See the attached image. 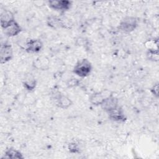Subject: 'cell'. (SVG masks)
I'll use <instances>...</instances> for the list:
<instances>
[{
    "instance_id": "ba28073f",
    "label": "cell",
    "mask_w": 159,
    "mask_h": 159,
    "mask_svg": "<svg viewBox=\"0 0 159 159\" xmlns=\"http://www.w3.org/2000/svg\"><path fill=\"white\" fill-rule=\"evenodd\" d=\"M118 103L119 101L117 98L112 95L111 97L106 99L101 104V107L104 111L109 112V111L119 106Z\"/></svg>"
},
{
    "instance_id": "7a4b0ae2",
    "label": "cell",
    "mask_w": 159,
    "mask_h": 159,
    "mask_svg": "<svg viewBox=\"0 0 159 159\" xmlns=\"http://www.w3.org/2000/svg\"><path fill=\"white\" fill-rule=\"evenodd\" d=\"M137 25V19L135 17L126 16L121 20L118 28L124 32L130 33L134 31Z\"/></svg>"
},
{
    "instance_id": "d6986e66",
    "label": "cell",
    "mask_w": 159,
    "mask_h": 159,
    "mask_svg": "<svg viewBox=\"0 0 159 159\" xmlns=\"http://www.w3.org/2000/svg\"><path fill=\"white\" fill-rule=\"evenodd\" d=\"M150 92L155 97H158V83H156L152 86L150 88Z\"/></svg>"
},
{
    "instance_id": "8992f818",
    "label": "cell",
    "mask_w": 159,
    "mask_h": 159,
    "mask_svg": "<svg viewBox=\"0 0 159 159\" xmlns=\"http://www.w3.org/2000/svg\"><path fill=\"white\" fill-rule=\"evenodd\" d=\"M15 21V18L13 13L7 9H1L0 15L1 26L2 29L7 27Z\"/></svg>"
},
{
    "instance_id": "277c9868",
    "label": "cell",
    "mask_w": 159,
    "mask_h": 159,
    "mask_svg": "<svg viewBox=\"0 0 159 159\" xmlns=\"http://www.w3.org/2000/svg\"><path fill=\"white\" fill-rule=\"evenodd\" d=\"M13 57V50L11 44L4 43L1 45L0 63L4 64L12 60Z\"/></svg>"
},
{
    "instance_id": "7c38bea8",
    "label": "cell",
    "mask_w": 159,
    "mask_h": 159,
    "mask_svg": "<svg viewBox=\"0 0 159 159\" xmlns=\"http://www.w3.org/2000/svg\"><path fill=\"white\" fill-rule=\"evenodd\" d=\"M36 85H37L36 80L31 74L27 75L25 77L23 81V86L26 90L29 91H32L35 89Z\"/></svg>"
},
{
    "instance_id": "8fae6325",
    "label": "cell",
    "mask_w": 159,
    "mask_h": 159,
    "mask_svg": "<svg viewBox=\"0 0 159 159\" xmlns=\"http://www.w3.org/2000/svg\"><path fill=\"white\" fill-rule=\"evenodd\" d=\"M57 106L63 109H68L73 104V102L70 98L62 94H59L58 95L57 98Z\"/></svg>"
},
{
    "instance_id": "9a60e30c",
    "label": "cell",
    "mask_w": 159,
    "mask_h": 159,
    "mask_svg": "<svg viewBox=\"0 0 159 159\" xmlns=\"http://www.w3.org/2000/svg\"><path fill=\"white\" fill-rule=\"evenodd\" d=\"M47 23L49 27L53 29H57L61 27H63L64 25L60 19L53 16L48 17L47 19Z\"/></svg>"
},
{
    "instance_id": "9c48e42d",
    "label": "cell",
    "mask_w": 159,
    "mask_h": 159,
    "mask_svg": "<svg viewBox=\"0 0 159 159\" xmlns=\"http://www.w3.org/2000/svg\"><path fill=\"white\" fill-rule=\"evenodd\" d=\"M107 113L109 117L111 120L115 122H124L126 120V117L124 114V112L122 108L119 106Z\"/></svg>"
},
{
    "instance_id": "5bb4252c",
    "label": "cell",
    "mask_w": 159,
    "mask_h": 159,
    "mask_svg": "<svg viewBox=\"0 0 159 159\" xmlns=\"http://www.w3.org/2000/svg\"><path fill=\"white\" fill-rule=\"evenodd\" d=\"M34 66L37 69L45 70L48 68L49 61L45 57H39L34 62Z\"/></svg>"
},
{
    "instance_id": "2e32d148",
    "label": "cell",
    "mask_w": 159,
    "mask_h": 159,
    "mask_svg": "<svg viewBox=\"0 0 159 159\" xmlns=\"http://www.w3.org/2000/svg\"><path fill=\"white\" fill-rule=\"evenodd\" d=\"M146 56L147 59L150 61L154 62L158 61V49H147Z\"/></svg>"
},
{
    "instance_id": "52a82bcc",
    "label": "cell",
    "mask_w": 159,
    "mask_h": 159,
    "mask_svg": "<svg viewBox=\"0 0 159 159\" xmlns=\"http://www.w3.org/2000/svg\"><path fill=\"white\" fill-rule=\"evenodd\" d=\"M42 47L43 43L40 39H30L26 42L25 50L27 52L30 53H38L42 50Z\"/></svg>"
},
{
    "instance_id": "3957f363",
    "label": "cell",
    "mask_w": 159,
    "mask_h": 159,
    "mask_svg": "<svg viewBox=\"0 0 159 159\" xmlns=\"http://www.w3.org/2000/svg\"><path fill=\"white\" fill-rule=\"evenodd\" d=\"M113 95V93L109 89H103L100 92L92 94L89 96V102L94 106H101L104 101Z\"/></svg>"
},
{
    "instance_id": "4fadbf2b",
    "label": "cell",
    "mask_w": 159,
    "mask_h": 159,
    "mask_svg": "<svg viewBox=\"0 0 159 159\" xmlns=\"http://www.w3.org/2000/svg\"><path fill=\"white\" fill-rule=\"evenodd\" d=\"M4 158L12 159H23L24 157L22 153L19 150L16 149L15 148L10 147L5 151Z\"/></svg>"
},
{
    "instance_id": "e0dca14e",
    "label": "cell",
    "mask_w": 159,
    "mask_h": 159,
    "mask_svg": "<svg viewBox=\"0 0 159 159\" xmlns=\"http://www.w3.org/2000/svg\"><path fill=\"white\" fill-rule=\"evenodd\" d=\"M68 149L71 153H79L80 152V146L75 142H71L68 145Z\"/></svg>"
},
{
    "instance_id": "ac0fdd59",
    "label": "cell",
    "mask_w": 159,
    "mask_h": 159,
    "mask_svg": "<svg viewBox=\"0 0 159 159\" xmlns=\"http://www.w3.org/2000/svg\"><path fill=\"white\" fill-rule=\"evenodd\" d=\"M80 84V81L76 78H71L68 80L66 83V85L69 88H73L78 86Z\"/></svg>"
},
{
    "instance_id": "6da1fadb",
    "label": "cell",
    "mask_w": 159,
    "mask_h": 159,
    "mask_svg": "<svg viewBox=\"0 0 159 159\" xmlns=\"http://www.w3.org/2000/svg\"><path fill=\"white\" fill-rule=\"evenodd\" d=\"M92 71V65L86 58L79 60L75 65L73 72L81 78L88 76Z\"/></svg>"
},
{
    "instance_id": "5b68a950",
    "label": "cell",
    "mask_w": 159,
    "mask_h": 159,
    "mask_svg": "<svg viewBox=\"0 0 159 159\" xmlns=\"http://www.w3.org/2000/svg\"><path fill=\"white\" fill-rule=\"evenodd\" d=\"M49 7L55 11H66L69 10L72 5V2L68 0H53L48 1Z\"/></svg>"
},
{
    "instance_id": "30bf717a",
    "label": "cell",
    "mask_w": 159,
    "mask_h": 159,
    "mask_svg": "<svg viewBox=\"0 0 159 159\" xmlns=\"http://www.w3.org/2000/svg\"><path fill=\"white\" fill-rule=\"evenodd\" d=\"M4 34L7 37H14L17 35L22 30V28L20 25L15 20L11 24L8 25L5 29H2Z\"/></svg>"
}]
</instances>
